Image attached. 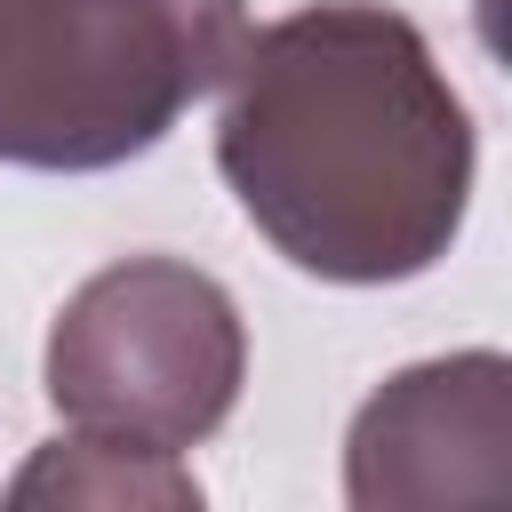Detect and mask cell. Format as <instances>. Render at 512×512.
<instances>
[{
  "instance_id": "obj_1",
  "label": "cell",
  "mask_w": 512,
  "mask_h": 512,
  "mask_svg": "<svg viewBox=\"0 0 512 512\" xmlns=\"http://www.w3.org/2000/svg\"><path fill=\"white\" fill-rule=\"evenodd\" d=\"M216 168L248 224L320 280H408L448 256L472 120L424 32L376 0H320L240 40Z\"/></svg>"
},
{
  "instance_id": "obj_2",
  "label": "cell",
  "mask_w": 512,
  "mask_h": 512,
  "mask_svg": "<svg viewBox=\"0 0 512 512\" xmlns=\"http://www.w3.org/2000/svg\"><path fill=\"white\" fill-rule=\"evenodd\" d=\"M248 0H0V160L120 168L224 88Z\"/></svg>"
},
{
  "instance_id": "obj_3",
  "label": "cell",
  "mask_w": 512,
  "mask_h": 512,
  "mask_svg": "<svg viewBox=\"0 0 512 512\" xmlns=\"http://www.w3.org/2000/svg\"><path fill=\"white\" fill-rule=\"evenodd\" d=\"M48 400L64 424L128 448H192L240 400V312L232 296L176 264L128 256L96 272L48 336Z\"/></svg>"
}]
</instances>
